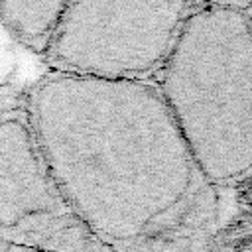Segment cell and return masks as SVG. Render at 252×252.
<instances>
[{
	"label": "cell",
	"mask_w": 252,
	"mask_h": 252,
	"mask_svg": "<svg viewBox=\"0 0 252 252\" xmlns=\"http://www.w3.org/2000/svg\"><path fill=\"white\" fill-rule=\"evenodd\" d=\"M24 114L63 201L108 252H220V189L154 81L49 73Z\"/></svg>",
	"instance_id": "1"
},
{
	"label": "cell",
	"mask_w": 252,
	"mask_h": 252,
	"mask_svg": "<svg viewBox=\"0 0 252 252\" xmlns=\"http://www.w3.org/2000/svg\"><path fill=\"white\" fill-rule=\"evenodd\" d=\"M154 85L217 187L252 177V18L248 4L193 2Z\"/></svg>",
	"instance_id": "2"
},
{
	"label": "cell",
	"mask_w": 252,
	"mask_h": 252,
	"mask_svg": "<svg viewBox=\"0 0 252 252\" xmlns=\"http://www.w3.org/2000/svg\"><path fill=\"white\" fill-rule=\"evenodd\" d=\"M193 2H67L45 51L51 73L154 81Z\"/></svg>",
	"instance_id": "3"
},
{
	"label": "cell",
	"mask_w": 252,
	"mask_h": 252,
	"mask_svg": "<svg viewBox=\"0 0 252 252\" xmlns=\"http://www.w3.org/2000/svg\"><path fill=\"white\" fill-rule=\"evenodd\" d=\"M0 238L35 252H108L63 201L24 112L0 116Z\"/></svg>",
	"instance_id": "4"
},
{
	"label": "cell",
	"mask_w": 252,
	"mask_h": 252,
	"mask_svg": "<svg viewBox=\"0 0 252 252\" xmlns=\"http://www.w3.org/2000/svg\"><path fill=\"white\" fill-rule=\"evenodd\" d=\"M65 6L61 0H6L0 2V22L20 43L45 55Z\"/></svg>",
	"instance_id": "5"
},
{
	"label": "cell",
	"mask_w": 252,
	"mask_h": 252,
	"mask_svg": "<svg viewBox=\"0 0 252 252\" xmlns=\"http://www.w3.org/2000/svg\"><path fill=\"white\" fill-rule=\"evenodd\" d=\"M8 252H35V250H26V248H16V246H8Z\"/></svg>",
	"instance_id": "6"
},
{
	"label": "cell",
	"mask_w": 252,
	"mask_h": 252,
	"mask_svg": "<svg viewBox=\"0 0 252 252\" xmlns=\"http://www.w3.org/2000/svg\"><path fill=\"white\" fill-rule=\"evenodd\" d=\"M248 12H250V18H252V2L248 4Z\"/></svg>",
	"instance_id": "7"
}]
</instances>
